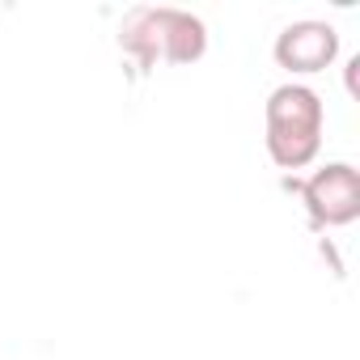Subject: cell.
I'll use <instances>...</instances> for the list:
<instances>
[{
    "label": "cell",
    "instance_id": "obj_1",
    "mask_svg": "<svg viewBox=\"0 0 360 360\" xmlns=\"http://www.w3.org/2000/svg\"><path fill=\"white\" fill-rule=\"evenodd\" d=\"M119 47L140 60V68L153 64H195L208 51V30L195 13L174 5H140L119 26Z\"/></svg>",
    "mask_w": 360,
    "mask_h": 360
},
{
    "label": "cell",
    "instance_id": "obj_2",
    "mask_svg": "<svg viewBox=\"0 0 360 360\" xmlns=\"http://www.w3.org/2000/svg\"><path fill=\"white\" fill-rule=\"evenodd\" d=\"M322 148V98L309 85H280L267 98V153L284 169H301Z\"/></svg>",
    "mask_w": 360,
    "mask_h": 360
},
{
    "label": "cell",
    "instance_id": "obj_3",
    "mask_svg": "<svg viewBox=\"0 0 360 360\" xmlns=\"http://www.w3.org/2000/svg\"><path fill=\"white\" fill-rule=\"evenodd\" d=\"M301 195H305V208H309L314 225H322V229L352 225L360 217V174L347 161H330L314 178H305Z\"/></svg>",
    "mask_w": 360,
    "mask_h": 360
},
{
    "label": "cell",
    "instance_id": "obj_4",
    "mask_svg": "<svg viewBox=\"0 0 360 360\" xmlns=\"http://www.w3.org/2000/svg\"><path fill=\"white\" fill-rule=\"evenodd\" d=\"M339 56V30L330 22H292L276 39V64L288 72H322Z\"/></svg>",
    "mask_w": 360,
    "mask_h": 360
}]
</instances>
